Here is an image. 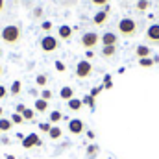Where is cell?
I'll list each match as a JSON object with an SVG mask.
<instances>
[{
    "instance_id": "cell-15",
    "label": "cell",
    "mask_w": 159,
    "mask_h": 159,
    "mask_svg": "<svg viewBox=\"0 0 159 159\" xmlns=\"http://www.w3.org/2000/svg\"><path fill=\"white\" fill-rule=\"evenodd\" d=\"M67 106H69V109H70V111H80V109L83 107V102H81L80 98L74 96L72 100H69V102H67Z\"/></svg>"
},
{
    "instance_id": "cell-25",
    "label": "cell",
    "mask_w": 159,
    "mask_h": 159,
    "mask_svg": "<svg viewBox=\"0 0 159 159\" xmlns=\"http://www.w3.org/2000/svg\"><path fill=\"white\" fill-rule=\"evenodd\" d=\"M35 83H37V87H43V89H44V85L48 83V76H46V74H37Z\"/></svg>"
},
{
    "instance_id": "cell-27",
    "label": "cell",
    "mask_w": 159,
    "mask_h": 159,
    "mask_svg": "<svg viewBox=\"0 0 159 159\" xmlns=\"http://www.w3.org/2000/svg\"><path fill=\"white\" fill-rule=\"evenodd\" d=\"M39 129L43 131V133H50L52 124H50V122H39Z\"/></svg>"
},
{
    "instance_id": "cell-10",
    "label": "cell",
    "mask_w": 159,
    "mask_h": 159,
    "mask_svg": "<svg viewBox=\"0 0 159 159\" xmlns=\"http://www.w3.org/2000/svg\"><path fill=\"white\" fill-rule=\"evenodd\" d=\"M135 56H137V59L150 57V56H152V48H150V46H146V44H139V46L135 48Z\"/></svg>"
},
{
    "instance_id": "cell-46",
    "label": "cell",
    "mask_w": 159,
    "mask_h": 159,
    "mask_svg": "<svg viewBox=\"0 0 159 159\" xmlns=\"http://www.w3.org/2000/svg\"><path fill=\"white\" fill-rule=\"evenodd\" d=\"M0 56H2V48H0Z\"/></svg>"
},
{
    "instance_id": "cell-18",
    "label": "cell",
    "mask_w": 159,
    "mask_h": 159,
    "mask_svg": "<svg viewBox=\"0 0 159 159\" xmlns=\"http://www.w3.org/2000/svg\"><path fill=\"white\" fill-rule=\"evenodd\" d=\"M11 126H13L11 119H0V133H7L11 129Z\"/></svg>"
},
{
    "instance_id": "cell-21",
    "label": "cell",
    "mask_w": 159,
    "mask_h": 159,
    "mask_svg": "<svg viewBox=\"0 0 159 159\" xmlns=\"http://www.w3.org/2000/svg\"><path fill=\"white\" fill-rule=\"evenodd\" d=\"M117 54V46H102V56L104 57H113Z\"/></svg>"
},
{
    "instance_id": "cell-1",
    "label": "cell",
    "mask_w": 159,
    "mask_h": 159,
    "mask_svg": "<svg viewBox=\"0 0 159 159\" xmlns=\"http://www.w3.org/2000/svg\"><path fill=\"white\" fill-rule=\"evenodd\" d=\"M0 39L4 41V43H7V44L19 43V39H20V28H19L17 24H7V26L0 32Z\"/></svg>"
},
{
    "instance_id": "cell-16",
    "label": "cell",
    "mask_w": 159,
    "mask_h": 159,
    "mask_svg": "<svg viewBox=\"0 0 159 159\" xmlns=\"http://www.w3.org/2000/svg\"><path fill=\"white\" fill-rule=\"evenodd\" d=\"M63 119H65V117H63V113H61V111H57V109H56V111H52V113L48 115V122H50L52 126H56L59 120H63Z\"/></svg>"
},
{
    "instance_id": "cell-35",
    "label": "cell",
    "mask_w": 159,
    "mask_h": 159,
    "mask_svg": "<svg viewBox=\"0 0 159 159\" xmlns=\"http://www.w3.org/2000/svg\"><path fill=\"white\" fill-rule=\"evenodd\" d=\"M94 6H107L109 4V0H91Z\"/></svg>"
},
{
    "instance_id": "cell-26",
    "label": "cell",
    "mask_w": 159,
    "mask_h": 159,
    "mask_svg": "<svg viewBox=\"0 0 159 159\" xmlns=\"http://www.w3.org/2000/svg\"><path fill=\"white\" fill-rule=\"evenodd\" d=\"M22 117H24V120H34V117H35V109H24V113H22Z\"/></svg>"
},
{
    "instance_id": "cell-40",
    "label": "cell",
    "mask_w": 159,
    "mask_h": 159,
    "mask_svg": "<svg viewBox=\"0 0 159 159\" xmlns=\"http://www.w3.org/2000/svg\"><path fill=\"white\" fill-rule=\"evenodd\" d=\"M30 94H32V96H37V94H39V91H37V89H30Z\"/></svg>"
},
{
    "instance_id": "cell-31",
    "label": "cell",
    "mask_w": 159,
    "mask_h": 159,
    "mask_svg": "<svg viewBox=\"0 0 159 159\" xmlns=\"http://www.w3.org/2000/svg\"><path fill=\"white\" fill-rule=\"evenodd\" d=\"M54 67H56V70H57V72H65V69H67L63 61H56V63H54Z\"/></svg>"
},
{
    "instance_id": "cell-5",
    "label": "cell",
    "mask_w": 159,
    "mask_h": 159,
    "mask_svg": "<svg viewBox=\"0 0 159 159\" xmlns=\"http://www.w3.org/2000/svg\"><path fill=\"white\" fill-rule=\"evenodd\" d=\"M41 50L43 52H46V54H50V52H54V50H57V46H59V43L57 39L54 37V35H44L43 39H41Z\"/></svg>"
},
{
    "instance_id": "cell-19",
    "label": "cell",
    "mask_w": 159,
    "mask_h": 159,
    "mask_svg": "<svg viewBox=\"0 0 159 159\" xmlns=\"http://www.w3.org/2000/svg\"><path fill=\"white\" fill-rule=\"evenodd\" d=\"M20 89H22V83H20V80H15V81L11 83V87H9V93H11L13 96H17V94H20Z\"/></svg>"
},
{
    "instance_id": "cell-17",
    "label": "cell",
    "mask_w": 159,
    "mask_h": 159,
    "mask_svg": "<svg viewBox=\"0 0 159 159\" xmlns=\"http://www.w3.org/2000/svg\"><path fill=\"white\" fill-rule=\"evenodd\" d=\"M98 152H100V146L98 144H89L87 146V159H96V156H98Z\"/></svg>"
},
{
    "instance_id": "cell-14",
    "label": "cell",
    "mask_w": 159,
    "mask_h": 159,
    "mask_svg": "<svg viewBox=\"0 0 159 159\" xmlns=\"http://www.w3.org/2000/svg\"><path fill=\"white\" fill-rule=\"evenodd\" d=\"M34 109H35L37 113H44V111L48 109V102L43 100V98H35V102H34Z\"/></svg>"
},
{
    "instance_id": "cell-33",
    "label": "cell",
    "mask_w": 159,
    "mask_h": 159,
    "mask_svg": "<svg viewBox=\"0 0 159 159\" xmlns=\"http://www.w3.org/2000/svg\"><path fill=\"white\" fill-rule=\"evenodd\" d=\"M24 109H26V106H24V104H17L15 113H20V115H22V113H24Z\"/></svg>"
},
{
    "instance_id": "cell-6",
    "label": "cell",
    "mask_w": 159,
    "mask_h": 159,
    "mask_svg": "<svg viewBox=\"0 0 159 159\" xmlns=\"http://www.w3.org/2000/svg\"><path fill=\"white\" fill-rule=\"evenodd\" d=\"M39 146H43V141L37 133H28L22 141V148H39Z\"/></svg>"
},
{
    "instance_id": "cell-9",
    "label": "cell",
    "mask_w": 159,
    "mask_h": 159,
    "mask_svg": "<svg viewBox=\"0 0 159 159\" xmlns=\"http://www.w3.org/2000/svg\"><path fill=\"white\" fill-rule=\"evenodd\" d=\"M102 46H117L119 44V35L117 34H113V32H106V34H102Z\"/></svg>"
},
{
    "instance_id": "cell-12",
    "label": "cell",
    "mask_w": 159,
    "mask_h": 159,
    "mask_svg": "<svg viewBox=\"0 0 159 159\" xmlns=\"http://www.w3.org/2000/svg\"><path fill=\"white\" fill-rule=\"evenodd\" d=\"M107 15H109V13H106L104 9H102V11H98V13H94V17H93L94 26H104V24L107 22Z\"/></svg>"
},
{
    "instance_id": "cell-28",
    "label": "cell",
    "mask_w": 159,
    "mask_h": 159,
    "mask_svg": "<svg viewBox=\"0 0 159 159\" xmlns=\"http://www.w3.org/2000/svg\"><path fill=\"white\" fill-rule=\"evenodd\" d=\"M11 122H13V124H22V122H24V117H22L20 113H13V115H11Z\"/></svg>"
},
{
    "instance_id": "cell-43",
    "label": "cell",
    "mask_w": 159,
    "mask_h": 159,
    "mask_svg": "<svg viewBox=\"0 0 159 159\" xmlns=\"http://www.w3.org/2000/svg\"><path fill=\"white\" fill-rule=\"evenodd\" d=\"M2 9H4V0H0V13H2Z\"/></svg>"
},
{
    "instance_id": "cell-36",
    "label": "cell",
    "mask_w": 159,
    "mask_h": 159,
    "mask_svg": "<svg viewBox=\"0 0 159 159\" xmlns=\"http://www.w3.org/2000/svg\"><path fill=\"white\" fill-rule=\"evenodd\" d=\"M6 96H7V89H6L4 85H0V100H2V98H6Z\"/></svg>"
},
{
    "instance_id": "cell-20",
    "label": "cell",
    "mask_w": 159,
    "mask_h": 159,
    "mask_svg": "<svg viewBox=\"0 0 159 159\" xmlns=\"http://www.w3.org/2000/svg\"><path fill=\"white\" fill-rule=\"evenodd\" d=\"M61 135H63L61 128H59V126H52V129H50L48 137H50V139H54V141H57V139H61Z\"/></svg>"
},
{
    "instance_id": "cell-22",
    "label": "cell",
    "mask_w": 159,
    "mask_h": 159,
    "mask_svg": "<svg viewBox=\"0 0 159 159\" xmlns=\"http://www.w3.org/2000/svg\"><path fill=\"white\" fill-rule=\"evenodd\" d=\"M139 65H141L143 69H150V67L156 65V61H154L152 57H144V59H139Z\"/></svg>"
},
{
    "instance_id": "cell-41",
    "label": "cell",
    "mask_w": 159,
    "mask_h": 159,
    "mask_svg": "<svg viewBox=\"0 0 159 159\" xmlns=\"http://www.w3.org/2000/svg\"><path fill=\"white\" fill-rule=\"evenodd\" d=\"M0 143H2V144H9V139H7V137H2V141H0Z\"/></svg>"
},
{
    "instance_id": "cell-4",
    "label": "cell",
    "mask_w": 159,
    "mask_h": 159,
    "mask_svg": "<svg viewBox=\"0 0 159 159\" xmlns=\"http://www.w3.org/2000/svg\"><path fill=\"white\" fill-rule=\"evenodd\" d=\"M93 74V65H91V61L89 59H81L78 61V65H76V76L78 78H89Z\"/></svg>"
},
{
    "instance_id": "cell-38",
    "label": "cell",
    "mask_w": 159,
    "mask_h": 159,
    "mask_svg": "<svg viewBox=\"0 0 159 159\" xmlns=\"http://www.w3.org/2000/svg\"><path fill=\"white\" fill-rule=\"evenodd\" d=\"M93 56H94V52H93V50H87V52H85V59H91Z\"/></svg>"
},
{
    "instance_id": "cell-24",
    "label": "cell",
    "mask_w": 159,
    "mask_h": 159,
    "mask_svg": "<svg viewBox=\"0 0 159 159\" xmlns=\"http://www.w3.org/2000/svg\"><path fill=\"white\" fill-rule=\"evenodd\" d=\"M135 7H137V11H146L150 7V0H137Z\"/></svg>"
},
{
    "instance_id": "cell-29",
    "label": "cell",
    "mask_w": 159,
    "mask_h": 159,
    "mask_svg": "<svg viewBox=\"0 0 159 159\" xmlns=\"http://www.w3.org/2000/svg\"><path fill=\"white\" fill-rule=\"evenodd\" d=\"M102 91H104V87H102V85H98V87H93V89H91V93H89V94H91V96H93V98H96V96H98V94H100V93H102Z\"/></svg>"
},
{
    "instance_id": "cell-3",
    "label": "cell",
    "mask_w": 159,
    "mask_h": 159,
    "mask_svg": "<svg viewBox=\"0 0 159 159\" xmlns=\"http://www.w3.org/2000/svg\"><path fill=\"white\" fill-rule=\"evenodd\" d=\"M98 43H100V35H98L96 32H87V34H83V35H81V46H83V48H87V50L94 48Z\"/></svg>"
},
{
    "instance_id": "cell-34",
    "label": "cell",
    "mask_w": 159,
    "mask_h": 159,
    "mask_svg": "<svg viewBox=\"0 0 159 159\" xmlns=\"http://www.w3.org/2000/svg\"><path fill=\"white\" fill-rule=\"evenodd\" d=\"M34 17H35V19H41V17H43V7H35V9H34Z\"/></svg>"
},
{
    "instance_id": "cell-2",
    "label": "cell",
    "mask_w": 159,
    "mask_h": 159,
    "mask_svg": "<svg viewBox=\"0 0 159 159\" xmlns=\"http://www.w3.org/2000/svg\"><path fill=\"white\" fill-rule=\"evenodd\" d=\"M119 34L122 37H133L137 34V22L131 17H124L119 20Z\"/></svg>"
},
{
    "instance_id": "cell-37",
    "label": "cell",
    "mask_w": 159,
    "mask_h": 159,
    "mask_svg": "<svg viewBox=\"0 0 159 159\" xmlns=\"http://www.w3.org/2000/svg\"><path fill=\"white\" fill-rule=\"evenodd\" d=\"M106 91H109V89H113V81H104V85H102Z\"/></svg>"
},
{
    "instance_id": "cell-11",
    "label": "cell",
    "mask_w": 159,
    "mask_h": 159,
    "mask_svg": "<svg viewBox=\"0 0 159 159\" xmlns=\"http://www.w3.org/2000/svg\"><path fill=\"white\" fill-rule=\"evenodd\" d=\"M72 28L69 26V24H63V26H59L57 28V35H59V39H63V41H69L70 37H72Z\"/></svg>"
},
{
    "instance_id": "cell-8",
    "label": "cell",
    "mask_w": 159,
    "mask_h": 159,
    "mask_svg": "<svg viewBox=\"0 0 159 159\" xmlns=\"http://www.w3.org/2000/svg\"><path fill=\"white\" fill-rule=\"evenodd\" d=\"M69 131L72 135H81L85 131V124L81 119H70L69 120Z\"/></svg>"
},
{
    "instance_id": "cell-45",
    "label": "cell",
    "mask_w": 159,
    "mask_h": 159,
    "mask_svg": "<svg viewBox=\"0 0 159 159\" xmlns=\"http://www.w3.org/2000/svg\"><path fill=\"white\" fill-rule=\"evenodd\" d=\"M0 76H2V67H0Z\"/></svg>"
},
{
    "instance_id": "cell-32",
    "label": "cell",
    "mask_w": 159,
    "mask_h": 159,
    "mask_svg": "<svg viewBox=\"0 0 159 159\" xmlns=\"http://www.w3.org/2000/svg\"><path fill=\"white\" fill-rule=\"evenodd\" d=\"M41 30H44V32H50V30H52V22H50V20H44V22L41 24Z\"/></svg>"
},
{
    "instance_id": "cell-39",
    "label": "cell",
    "mask_w": 159,
    "mask_h": 159,
    "mask_svg": "<svg viewBox=\"0 0 159 159\" xmlns=\"http://www.w3.org/2000/svg\"><path fill=\"white\" fill-rule=\"evenodd\" d=\"M87 137H89V139H91V141H93V139H94V137H96V133H94V131H93V129H89V131H87Z\"/></svg>"
},
{
    "instance_id": "cell-44",
    "label": "cell",
    "mask_w": 159,
    "mask_h": 159,
    "mask_svg": "<svg viewBox=\"0 0 159 159\" xmlns=\"http://www.w3.org/2000/svg\"><path fill=\"white\" fill-rule=\"evenodd\" d=\"M2 115H4V109H2V107H0V117H2Z\"/></svg>"
},
{
    "instance_id": "cell-30",
    "label": "cell",
    "mask_w": 159,
    "mask_h": 159,
    "mask_svg": "<svg viewBox=\"0 0 159 159\" xmlns=\"http://www.w3.org/2000/svg\"><path fill=\"white\" fill-rule=\"evenodd\" d=\"M41 98L48 102V100L52 98V91H50V89H43V91H41Z\"/></svg>"
},
{
    "instance_id": "cell-13",
    "label": "cell",
    "mask_w": 159,
    "mask_h": 159,
    "mask_svg": "<svg viewBox=\"0 0 159 159\" xmlns=\"http://www.w3.org/2000/svg\"><path fill=\"white\" fill-rule=\"evenodd\" d=\"M59 98H61V100H65V102L72 100V98H74V89H72V87H69V85L61 87V91H59Z\"/></svg>"
},
{
    "instance_id": "cell-7",
    "label": "cell",
    "mask_w": 159,
    "mask_h": 159,
    "mask_svg": "<svg viewBox=\"0 0 159 159\" xmlns=\"http://www.w3.org/2000/svg\"><path fill=\"white\" fill-rule=\"evenodd\" d=\"M146 41L150 44H159V24L157 22H154V24L148 26V30H146Z\"/></svg>"
},
{
    "instance_id": "cell-23",
    "label": "cell",
    "mask_w": 159,
    "mask_h": 159,
    "mask_svg": "<svg viewBox=\"0 0 159 159\" xmlns=\"http://www.w3.org/2000/svg\"><path fill=\"white\" fill-rule=\"evenodd\" d=\"M81 102H83V106H87L89 109H94V98H93L91 94H85V96L81 98Z\"/></svg>"
},
{
    "instance_id": "cell-42",
    "label": "cell",
    "mask_w": 159,
    "mask_h": 159,
    "mask_svg": "<svg viewBox=\"0 0 159 159\" xmlns=\"http://www.w3.org/2000/svg\"><path fill=\"white\" fill-rule=\"evenodd\" d=\"M4 159H17V157H15V156H11V154H6V156H4Z\"/></svg>"
}]
</instances>
